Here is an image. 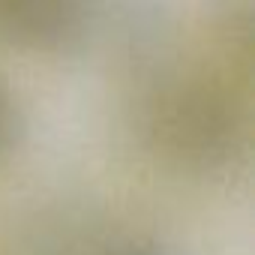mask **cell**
<instances>
[{
	"label": "cell",
	"mask_w": 255,
	"mask_h": 255,
	"mask_svg": "<svg viewBox=\"0 0 255 255\" xmlns=\"http://www.w3.org/2000/svg\"><path fill=\"white\" fill-rule=\"evenodd\" d=\"M156 138L186 168H219L240 144V114L234 99L213 81H177L156 102Z\"/></svg>",
	"instance_id": "6da1fadb"
},
{
	"label": "cell",
	"mask_w": 255,
	"mask_h": 255,
	"mask_svg": "<svg viewBox=\"0 0 255 255\" xmlns=\"http://www.w3.org/2000/svg\"><path fill=\"white\" fill-rule=\"evenodd\" d=\"M93 21V0H0V42L30 54L75 48Z\"/></svg>",
	"instance_id": "7a4b0ae2"
},
{
	"label": "cell",
	"mask_w": 255,
	"mask_h": 255,
	"mask_svg": "<svg viewBox=\"0 0 255 255\" xmlns=\"http://www.w3.org/2000/svg\"><path fill=\"white\" fill-rule=\"evenodd\" d=\"M21 126H24V117H21L18 96L12 93V87L3 78H0V159L18 144Z\"/></svg>",
	"instance_id": "3957f363"
},
{
	"label": "cell",
	"mask_w": 255,
	"mask_h": 255,
	"mask_svg": "<svg viewBox=\"0 0 255 255\" xmlns=\"http://www.w3.org/2000/svg\"><path fill=\"white\" fill-rule=\"evenodd\" d=\"M117 255H168V252H162V249H156V246H126V249H120Z\"/></svg>",
	"instance_id": "277c9868"
}]
</instances>
